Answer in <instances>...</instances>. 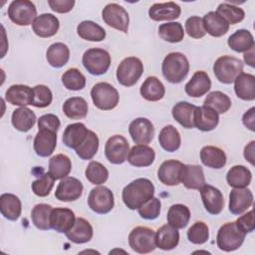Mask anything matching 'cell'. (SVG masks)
Returning a JSON list of instances; mask_svg holds the SVG:
<instances>
[{
    "label": "cell",
    "instance_id": "obj_1",
    "mask_svg": "<svg viewBox=\"0 0 255 255\" xmlns=\"http://www.w3.org/2000/svg\"><path fill=\"white\" fill-rule=\"evenodd\" d=\"M154 186L147 178H137L128 183L122 192V198L126 206L131 210L139 208L153 197Z\"/></svg>",
    "mask_w": 255,
    "mask_h": 255
},
{
    "label": "cell",
    "instance_id": "obj_2",
    "mask_svg": "<svg viewBox=\"0 0 255 255\" xmlns=\"http://www.w3.org/2000/svg\"><path fill=\"white\" fill-rule=\"evenodd\" d=\"M161 71L166 81L172 84H178L185 79L189 72L188 60L182 53H169L162 61Z\"/></svg>",
    "mask_w": 255,
    "mask_h": 255
},
{
    "label": "cell",
    "instance_id": "obj_3",
    "mask_svg": "<svg viewBox=\"0 0 255 255\" xmlns=\"http://www.w3.org/2000/svg\"><path fill=\"white\" fill-rule=\"evenodd\" d=\"M213 73L222 84H231L243 73V63L233 56H221L213 65Z\"/></svg>",
    "mask_w": 255,
    "mask_h": 255
},
{
    "label": "cell",
    "instance_id": "obj_4",
    "mask_svg": "<svg viewBox=\"0 0 255 255\" xmlns=\"http://www.w3.org/2000/svg\"><path fill=\"white\" fill-rule=\"evenodd\" d=\"M246 234L242 232L235 222H227L223 224L216 236L217 247L225 252L237 250L244 242Z\"/></svg>",
    "mask_w": 255,
    "mask_h": 255
},
{
    "label": "cell",
    "instance_id": "obj_5",
    "mask_svg": "<svg viewBox=\"0 0 255 255\" xmlns=\"http://www.w3.org/2000/svg\"><path fill=\"white\" fill-rule=\"evenodd\" d=\"M91 97L94 105L102 111L115 109L120 100L119 93L111 84L101 82L96 84L91 90Z\"/></svg>",
    "mask_w": 255,
    "mask_h": 255
},
{
    "label": "cell",
    "instance_id": "obj_6",
    "mask_svg": "<svg viewBox=\"0 0 255 255\" xmlns=\"http://www.w3.org/2000/svg\"><path fill=\"white\" fill-rule=\"evenodd\" d=\"M85 69L94 76L105 74L111 66V56L108 51L101 48L87 50L82 59Z\"/></svg>",
    "mask_w": 255,
    "mask_h": 255
},
{
    "label": "cell",
    "instance_id": "obj_7",
    "mask_svg": "<svg viewBox=\"0 0 255 255\" xmlns=\"http://www.w3.org/2000/svg\"><path fill=\"white\" fill-rule=\"evenodd\" d=\"M129 247L139 254L152 252L156 248L155 232L146 226L134 227L128 235Z\"/></svg>",
    "mask_w": 255,
    "mask_h": 255
},
{
    "label": "cell",
    "instance_id": "obj_8",
    "mask_svg": "<svg viewBox=\"0 0 255 255\" xmlns=\"http://www.w3.org/2000/svg\"><path fill=\"white\" fill-rule=\"evenodd\" d=\"M143 73V65L138 58L128 57L124 59L117 69L118 82L125 87L133 86Z\"/></svg>",
    "mask_w": 255,
    "mask_h": 255
},
{
    "label": "cell",
    "instance_id": "obj_9",
    "mask_svg": "<svg viewBox=\"0 0 255 255\" xmlns=\"http://www.w3.org/2000/svg\"><path fill=\"white\" fill-rule=\"evenodd\" d=\"M7 13L10 20L19 26H28L33 24L37 18L36 6L28 0L12 1L8 7Z\"/></svg>",
    "mask_w": 255,
    "mask_h": 255
},
{
    "label": "cell",
    "instance_id": "obj_10",
    "mask_svg": "<svg viewBox=\"0 0 255 255\" xmlns=\"http://www.w3.org/2000/svg\"><path fill=\"white\" fill-rule=\"evenodd\" d=\"M129 145L127 138L121 134L112 135L105 144V155L113 164L124 163L128 155Z\"/></svg>",
    "mask_w": 255,
    "mask_h": 255
},
{
    "label": "cell",
    "instance_id": "obj_11",
    "mask_svg": "<svg viewBox=\"0 0 255 255\" xmlns=\"http://www.w3.org/2000/svg\"><path fill=\"white\" fill-rule=\"evenodd\" d=\"M114 204V194L108 187L98 186L90 191L88 197V205L94 212L99 214H106L113 209Z\"/></svg>",
    "mask_w": 255,
    "mask_h": 255
},
{
    "label": "cell",
    "instance_id": "obj_12",
    "mask_svg": "<svg viewBox=\"0 0 255 255\" xmlns=\"http://www.w3.org/2000/svg\"><path fill=\"white\" fill-rule=\"evenodd\" d=\"M102 17L104 22L110 27L124 33L128 32L129 17L128 13L123 6L117 3H110L106 5L102 11Z\"/></svg>",
    "mask_w": 255,
    "mask_h": 255
},
{
    "label": "cell",
    "instance_id": "obj_13",
    "mask_svg": "<svg viewBox=\"0 0 255 255\" xmlns=\"http://www.w3.org/2000/svg\"><path fill=\"white\" fill-rule=\"evenodd\" d=\"M184 165L185 164L181 161L175 159L163 161L157 170V177L159 181L168 186L179 184L181 182Z\"/></svg>",
    "mask_w": 255,
    "mask_h": 255
},
{
    "label": "cell",
    "instance_id": "obj_14",
    "mask_svg": "<svg viewBox=\"0 0 255 255\" xmlns=\"http://www.w3.org/2000/svg\"><path fill=\"white\" fill-rule=\"evenodd\" d=\"M82 193V182L76 177L66 176L59 182L55 191V197L60 201H75L81 197Z\"/></svg>",
    "mask_w": 255,
    "mask_h": 255
},
{
    "label": "cell",
    "instance_id": "obj_15",
    "mask_svg": "<svg viewBox=\"0 0 255 255\" xmlns=\"http://www.w3.org/2000/svg\"><path fill=\"white\" fill-rule=\"evenodd\" d=\"M128 132L135 143L147 144L153 138L154 128L149 120L137 118L129 124Z\"/></svg>",
    "mask_w": 255,
    "mask_h": 255
},
{
    "label": "cell",
    "instance_id": "obj_16",
    "mask_svg": "<svg viewBox=\"0 0 255 255\" xmlns=\"http://www.w3.org/2000/svg\"><path fill=\"white\" fill-rule=\"evenodd\" d=\"M199 190L206 211L213 215L219 214L224 207V198L221 191L209 184H204Z\"/></svg>",
    "mask_w": 255,
    "mask_h": 255
},
{
    "label": "cell",
    "instance_id": "obj_17",
    "mask_svg": "<svg viewBox=\"0 0 255 255\" xmlns=\"http://www.w3.org/2000/svg\"><path fill=\"white\" fill-rule=\"evenodd\" d=\"M219 123L218 114L210 107H196L193 113V125L202 131H210L214 129Z\"/></svg>",
    "mask_w": 255,
    "mask_h": 255
},
{
    "label": "cell",
    "instance_id": "obj_18",
    "mask_svg": "<svg viewBox=\"0 0 255 255\" xmlns=\"http://www.w3.org/2000/svg\"><path fill=\"white\" fill-rule=\"evenodd\" d=\"M253 204V193L247 187L234 188L229 194V211L240 215Z\"/></svg>",
    "mask_w": 255,
    "mask_h": 255
},
{
    "label": "cell",
    "instance_id": "obj_19",
    "mask_svg": "<svg viewBox=\"0 0 255 255\" xmlns=\"http://www.w3.org/2000/svg\"><path fill=\"white\" fill-rule=\"evenodd\" d=\"M33 143L37 155L42 157L50 156L57 145V132L49 129H39Z\"/></svg>",
    "mask_w": 255,
    "mask_h": 255
},
{
    "label": "cell",
    "instance_id": "obj_20",
    "mask_svg": "<svg viewBox=\"0 0 255 255\" xmlns=\"http://www.w3.org/2000/svg\"><path fill=\"white\" fill-rule=\"evenodd\" d=\"M76 217L73 210L69 208H53L50 214L51 228L59 233L68 232L75 224Z\"/></svg>",
    "mask_w": 255,
    "mask_h": 255
},
{
    "label": "cell",
    "instance_id": "obj_21",
    "mask_svg": "<svg viewBox=\"0 0 255 255\" xmlns=\"http://www.w3.org/2000/svg\"><path fill=\"white\" fill-rule=\"evenodd\" d=\"M60 22L56 16L50 13H44L35 19L32 24L34 33L41 38H49L57 34Z\"/></svg>",
    "mask_w": 255,
    "mask_h": 255
},
{
    "label": "cell",
    "instance_id": "obj_22",
    "mask_svg": "<svg viewBox=\"0 0 255 255\" xmlns=\"http://www.w3.org/2000/svg\"><path fill=\"white\" fill-rule=\"evenodd\" d=\"M181 8L175 2L155 3L150 6L148 16L153 21H170L180 16Z\"/></svg>",
    "mask_w": 255,
    "mask_h": 255
},
{
    "label": "cell",
    "instance_id": "obj_23",
    "mask_svg": "<svg viewBox=\"0 0 255 255\" xmlns=\"http://www.w3.org/2000/svg\"><path fill=\"white\" fill-rule=\"evenodd\" d=\"M211 88V81L204 71H196L191 79L186 83L185 93L192 98H200L205 95Z\"/></svg>",
    "mask_w": 255,
    "mask_h": 255
},
{
    "label": "cell",
    "instance_id": "obj_24",
    "mask_svg": "<svg viewBox=\"0 0 255 255\" xmlns=\"http://www.w3.org/2000/svg\"><path fill=\"white\" fill-rule=\"evenodd\" d=\"M33 98V89L26 85H12L5 93L6 101L14 106L26 107L32 105Z\"/></svg>",
    "mask_w": 255,
    "mask_h": 255
},
{
    "label": "cell",
    "instance_id": "obj_25",
    "mask_svg": "<svg viewBox=\"0 0 255 255\" xmlns=\"http://www.w3.org/2000/svg\"><path fill=\"white\" fill-rule=\"evenodd\" d=\"M155 158L154 150L146 144L133 145L128 155V161L129 164L135 167L149 166Z\"/></svg>",
    "mask_w": 255,
    "mask_h": 255
},
{
    "label": "cell",
    "instance_id": "obj_26",
    "mask_svg": "<svg viewBox=\"0 0 255 255\" xmlns=\"http://www.w3.org/2000/svg\"><path fill=\"white\" fill-rule=\"evenodd\" d=\"M93 227L91 223L83 217L76 218L74 226L66 232L67 238L76 244L89 242L93 237Z\"/></svg>",
    "mask_w": 255,
    "mask_h": 255
},
{
    "label": "cell",
    "instance_id": "obj_27",
    "mask_svg": "<svg viewBox=\"0 0 255 255\" xmlns=\"http://www.w3.org/2000/svg\"><path fill=\"white\" fill-rule=\"evenodd\" d=\"M203 27L212 37H221L229 30V24L216 11H210L202 18Z\"/></svg>",
    "mask_w": 255,
    "mask_h": 255
},
{
    "label": "cell",
    "instance_id": "obj_28",
    "mask_svg": "<svg viewBox=\"0 0 255 255\" xmlns=\"http://www.w3.org/2000/svg\"><path fill=\"white\" fill-rule=\"evenodd\" d=\"M179 242V232L169 224L162 225L155 233L156 247L162 250L174 249Z\"/></svg>",
    "mask_w": 255,
    "mask_h": 255
},
{
    "label": "cell",
    "instance_id": "obj_29",
    "mask_svg": "<svg viewBox=\"0 0 255 255\" xmlns=\"http://www.w3.org/2000/svg\"><path fill=\"white\" fill-rule=\"evenodd\" d=\"M89 132V129L86 128V126L82 123H75L67 126V128L64 130L63 133V142L66 146L70 148L76 149L78 146H80L85 138L87 137V134Z\"/></svg>",
    "mask_w": 255,
    "mask_h": 255
},
{
    "label": "cell",
    "instance_id": "obj_30",
    "mask_svg": "<svg viewBox=\"0 0 255 255\" xmlns=\"http://www.w3.org/2000/svg\"><path fill=\"white\" fill-rule=\"evenodd\" d=\"M236 96L244 101L255 99V77L252 74L241 73L234 81Z\"/></svg>",
    "mask_w": 255,
    "mask_h": 255
},
{
    "label": "cell",
    "instance_id": "obj_31",
    "mask_svg": "<svg viewBox=\"0 0 255 255\" xmlns=\"http://www.w3.org/2000/svg\"><path fill=\"white\" fill-rule=\"evenodd\" d=\"M201 162L210 168H222L226 164V154L223 149L214 145H205L200 150Z\"/></svg>",
    "mask_w": 255,
    "mask_h": 255
},
{
    "label": "cell",
    "instance_id": "obj_32",
    "mask_svg": "<svg viewBox=\"0 0 255 255\" xmlns=\"http://www.w3.org/2000/svg\"><path fill=\"white\" fill-rule=\"evenodd\" d=\"M22 204L18 196L12 193H3L0 196L1 214L8 220L15 221L21 215Z\"/></svg>",
    "mask_w": 255,
    "mask_h": 255
},
{
    "label": "cell",
    "instance_id": "obj_33",
    "mask_svg": "<svg viewBox=\"0 0 255 255\" xmlns=\"http://www.w3.org/2000/svg\"><path fill=\"white\" fill-rule=\"evenodd\" d=\"M36 115L26 107H20L13 111L11 122L13 127L22 132L30 130L36 123Z\"/></svg>",
    "mask_w": 255,
    "mask_h": 255
},
{
    "label": "cell",
    "instance_id": "obj_34",
    "mask_svg": "<svg viewBox=\"0 0 255 255\" xmlns=\"http://www.w3.org/2000/svg\"><path fill=\"white\" fill-rule=\"evenodd\" d=\"M181 182L188 189H199L205 184L203 169L200 165L185 164Z\"/></svg>",
    "mask_w": 255,
    "mask_h": 255
},
{
    "label": "cell",
    "instance_id": "obj_35",
    "mask_svg": "<svg viewBox=\"0 0 255 255\" xmlns=\"http://www.w3.org/2000/svg\"><path fill=\"white\" fill-rule=\"evenodd\" d=\"M140 95L143 99L149 102H156L163 98L165 89L163 84L156 77H148L140 87Z\"/></svg>",
    "mask_w": 255,
    "mask_h": 255
},
{
    "label": "cell",
    "instance_id": "obj_36",
    "mask_svg": "<svg viewBox=\"0 0 255 255\" xmlns=\"http://www.w3.org/2000/svg\"><path fill=\"white\" fill-rule=\"evenodd\" d=\"M48 63L54 68H62L65 66L70 58V50L64 43L58 42L52 44L46 53Z\"/></svg>",
    "mask_w": 255,
    "mask_h": 255
},
{
    "label": "cell",
    "instance_id": "obj_37",
    "mask_svg": "<svg viewBox=\"0 0 255 255\" xmlns=\"http://www.w3.org/2000/svg\"><path fill=\"white\" fill-rule=\"evenodd\" d=\"M196 106L189 104L188 102H179L172 108L171 114L173 119L183 128H192L193 125V113Z\"/></svg>",
    "mask_w": 255,
    "mask_h": 255
},
{
    "label": "cell",
    "instance_id": "obj_38",
    "mask_svg": "<svg viewBox=\"0 0 255 255\" xmlns=\"http://www.w3.org/2000/svg\"><path fill=\"white\" fill-rule=\"evenodd\" d=\"M251 179V171L244 165H234L226 174L227 183L234 188L247 187L250 184Z\"/></svg>",
    "mask_w": 255,
    "mask_h": 255
},
{
    "label": "cell",
    "instance_id": "obj_39",
    "mask_svg": "<svg viewBox=\"0 0 255 255\" xmlns=\"http://www.w3.org/2000/svg\"><path fill=\"white\" fill-rule=\"evenodd\" d=\"M63 112L71 120H81L88 114V104L84 98L72 97L65 101Z\"/></svg>",
    "mask_w": 255,
    "mask_h": 255
},
{
    "label": "cell",
    "instance_id": "obj_40",
    "mask_svg": "<svg viewBox=\"0 0 255 255\" xmlns=\"http://www.w3.org/2000/svg\"><path fill=\"white\" fill-rule=\"evenodd\" d=\"M78 35L87 41L101 42L106 38V31L103 27L93 21H82L77 26Z\"/></svg>",
    "mask_w": 255,
    "mask_h": 255
},
{
    "label": "cell",
    "instance_id": "obj_41",
    "mask_svg": "<svg viewBox=\"0 0 255 255\" xmlns=\"http://www.w3.org/2000/svg\"><path fill=\"white\" fill-rule=\"evenodd\" d=\"M228 46L235 52H247L254 47V38L252 34L245 29H240L234 32L228 38Z\"/></svg>",
    "mask_w": 255,
    "mask_h": 255
},
{
    "label": "cell",
    "instance_id": "obj_42",
    "mask_svg": "<svg viewBox=\"0 0 255 255\" xmlns=\"http://www.w3.org/2000/svg\"><path fill=\"white\" fill-rule=\"evenodd\" d=\"M158 141L160 146L169 152L175 151L179 148L181 138L178 130L172 125L165 126L159 132Z\"/></svg>",
    "mask_w": 255,
    "mask_h": 255
},
{
    "label": "cell",
    "instance_id": "obj_43",
    "mask_svg": "<svg viewBox=\"0 0 255 255\" xmlns=\"http://www.w3.org/2000/svg\"><path fill=\"white\" fill-rule=\"evenodd\" d=\"M71 169L72 162L66 154H56L49 160V172L55 179H62L68 176Z\"/></svg>",
    "mask_w": 255,
    "mask_h": 255
},
{
    "label": "cell",
    "instance_id": "obj_44",
    "mask_svg": "<svg viewBox=\"0 0 255 255\" xmlns=\"http://www.w3.org/2000/svg\"><path fill=\"white\" fill-rule=\"evenodd\" d=\"M190 219L189 208L183 204H173L167 212V222L176 229L184 228Z\"/></svg>",
    "mask_w": 255,
    "mask_h": 255
},
{
    "label": "cell",
    "instance_id": "obj_45",
    "mask_svg": "<svg viewBox=\"0 0 255 255\" xmlns=\"http://www.w3.org/2000/svg\"><path fill=\"white\" fill-rule=\"evenodd\" d=\"M53 207L46 203H40L33 207L31 211V218L33 224L41 230L51 229L50 214Z\"/></svg>",
    "mask_w": 255,
    "mask_h": 255
},
{
    "label": "cell",
    "instance_id": "obj_46",
    "mask_svg": "<svg viewBox=\"0 0 255 255\" xmlns=\"http://www.w3.org/2000/svg\"><path fill=\"white\" fill-rule=\"evenodd\" d=\"M159 37L169 43H178L184 37L183 27L179 22H168L158 27Z\"/></svg>",
    "mask_w": 255,
    "mask_h": 255
},
{
    "label": "cell",
    "instance_id": "obj_47",
    "mask_svg": "<svg viewBox=\"0 0 255 255\" xmlns=\"http://www.w3.org/2000/svg\"><path fill=\"white\" fill-rule=\"evenodd\" d=\"M204 106L212 108L217 114H224L230 109L231 100L226 94L214 91L207 95L204 100Z\"/></svg>",
    "mask_w": 255,
    "mask_h": 255
},
{
    "label": "cell",
    "instance_id": "obj_48",
    "mask_svg": "<svg viewBox=\"0 0 255 255\" xmlns=\"http://www.w3.org/2000/svg\"><path fill=\"white\" fill-rule=\"evenodd\" d=\"M98 148H99V137L94 131L89 130L87 137L85 138L83 143L80 146H78L75 150L77 155L80 158L88 160L94 157V155L98 151Z\"/></svg>",
    "mask_w": 255,
    "mask_h": 255
},
{
    "label": "cell",
    "instance_id": "obj_49",
    "mask_svg": "<svg viewBox=\"0 0 255 255\" xmlns=\"http://www.w3.org/2000/svg\"><path fill=\"white\" fill-rule=\"evenodd\" d=\"M85 175L91 183L95 185H101L107 181L109 177V171L101 162L92 160L85 170Z\"/></svg>",
    "mask_w": 255,
    "mask_h": 255
},
{
    "label": "cell",
    "instance_id": "obj_50",
    "mask_svg": "<svg viewBox=\"0 0 255 255\" xmlns=\"http://www.w3.org/2000/svg\"><path fill=\"white\" fill-rule=\"evenodd\" d=\"M62 83L70 91H80L86 86V78L78 69L71 68L62 75Z\"/></svg>",
    "mask_w": 255,
    "mask_h": 255
},
{
    "label": "cell",
    "instance_id": "obj_51",
    "mask_svg": "<svg viewBox=\"0 0 255 255\" xmlns=\"http://www.w3.org/2000/svg\"><path fill=\"white\" fill-rule=\"evenodd\" d=\"M216 12L221 17H223L228 24H237L241 22L245 17V13L243 9L229 3L219 4Z\"/></svg>",
    "mask_w": 255,
    "mask_h": 255
},
{
    "label": "cell",
    "instance_id": "obj_52",
    "mask_svg": "<svg viewBox=\"0 0 255 255\" xmlns=\"http://www.w3.org/2000/svg\"><path fill=\"white\" fill-rule=\"evenodd\" d=\"M55 178L50 174V172H46L43 173L39 178H37L36 180H34L32 182V191L40 197H45L47 195L50 194L53 186H54V182H55Z\"/></svg>",
    "mask_w": 255,
    "mask_h": 255
},
{
    "label": "cell",
    "instance_id": "obj_53",
    "mask_svg": "<svg viewBox=\"0 0 255 255\" xmlns=\"http://www.w3.org/2000/svg\"><path fill=\"white\" fill-rule=\"evenodd\" d=\"M187 238L193 244H203L209 238V228L202 222L197 221L187 230Z\"/></svg>",
    "mask_w": 255,
    "mask_h": 255
},
{
    "label": "cell",
    "instance_id": "obj_54",
    "mask_svg": "<svg viewBox=\"0 0 255 255\" xmlns=\"http://www.w3.org/2000/svg\"><path fill=\"white\" fill-rule=\"evenodd\" d=\"M34 98L32 106L36 108H46L50 106L53 100L51 90L45 85H37L33 88Z\"/></svg>",
    "mask_w": 255,
    "mask_h": 255
},
{
    "label": "cell",
    "instance_id": "obj_55",
    "mask_svg": "<svg viewBox=\"0 0 255 255\" xmlns=\"http://www.w3.org/2000/svg\"><path fill=\"white\" fill-rule=\"evenodd\" d=\"M160 200L156 197H152L139 208H137V211L141 218L146 220H153L158 217L160 213Z\"/></svg>",
    "mask_w": 255,
    "mask_h": 255
},
{
    "label": "cell",
    "instance_id": "obj_56",
    "mask_svg": "<svg viewBox=\"0 0 255 255\" xmlns=\"http://www.w3.org/2000/svg\"><path fill=\"white\" fill-rule=\"evenodd\" d=\"M185 32L194 39H200L205 36L206 32L203 27L202 18L198 16H191L185 21Z\"/></svg>",
    "mask_w": 255,
    "mask_h": 255
},
{
    "label": "cell",
    "instance_id": "obj_57",
    "mask_svg": "<svg viewBox=\"0 0 255 255\" xmlns=\"http://www.w3.org/2000/svg\"><path fill=\"white\" fill-rule=\"evenodd\" d=\"M60 120L56 115L47 114L43 115L38 120V128L39 129H49L57 132L60 128Z\"/></svg>",
    "mask_w": 255,
    "mask_h": 255
},
{
    "label": "cell",
    "instance_id": "obj_58",
    "mask_svg": "<svg viewBox=\"0 0 255 255\" xmlns=\"http://www.w3.org/2000/svg\"><path fill=\"white\" fill-rule=\"evenodd\" d=\"M237 227L244 232L245 234L251 233L254 230L255 223H254V211L251 209L249 212L246 214L240 216L236 221H235Z\"/></svg>",
    "mask_w": 255,
    "mask_h": 255
},
{
    "label": "cell",
    "instance_id": "obj_59",
    "mask_svg": "<svg viewBox=\"0 0 255 255\" xmlns=\"http://www.w3.org/2000/svg\"><path fill=\"white\" fill-rule=\"evenodd\" d=\"M48 4L50 8L57 13H68L73 9L75 5V1L74 0H49Z\"/></svg>",
    "mask_w": 255,
    "mask_h": 255
},
{
    "label": "cell",
    "instance_id": "obj_60",
    "mask_svg": "<svg viewBox=\"0 0 255 255\" xmlns=\"http://www.w3.org/2000/svg\"><path fill=\"white\" fill-rule=\"evenodd\" d=\"M243 125L250 130H255V108H250L242 117Z\"/></svg>",
    "mask_w": 255,
    "mask_h": 255
},
{
    "label": "cell",
    "instance_id": "obj_61",
    "mask_svg": "<svg viewBox=\"0 0 255 255\" xmlns=\"http://www.w3.org/2000/svg\"><path fill=\"white\" fill-rule=\"evenodd\" d=\"M254 150H255V141H250L244 148V157L252 165L254 164Z\"/></svg>",
    "mask_w": 255,
    "mask_h": 255
},
{
    "label": "cell",
    "instance_id": "obj_62",
    "mask_svg": "<svg viewBox=\"0 0 255 255\" xmlns=\"http://www.w3.org/2000/svg\"><path fill=\"white\" fill-rule=\"evenodd\" d=\"M244 61L247 65L254 68V47L244 53Z\"/></svg>",
    "mask_w": 255,
    "mask_h": 255
}]
</instances>
